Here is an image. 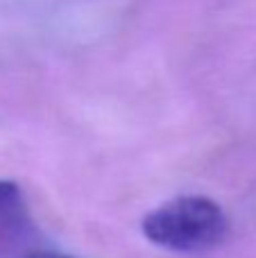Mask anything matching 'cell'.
Returning <instances> with one entry per match:
<instances>
[{"mask_svg":"<svg viewBox=\"0 0 256 258\" xmlns=\"http://www.w3.org/2000/svg\"><path fill=\"white\" fill-rule=\"evenodd\" d=\"M152 245L177 254H202L225 240L229 220L220 204L202 195H179L152 209L141 222Z\"/></svg>","mask_w":256,"mask_h":258,"instance_id":"1","label":"cell"},{"mask_svg":"<svg viewBox=\"0 0 256 258\" xmlns=\"http://www.w3.org/2000/svg\"><path fill=\"white\" fill-rule=\"evenodd\" d=\"M23 209V192L14 181L0 179V218L16 215Z\"/></svg>","mask_w":256,"mask_h":258,"instance_id":"2","label":"cell"},{"mask_svg":"<svg viewBox=\"0 0 256 258\" xmlns=\"http://www.w3.org/2000/svg\"><path fill=\"white\" fill-rule=\"evenodd\" d=\"M23 258H73V256H63V254H57V251H32V254Z\"/></svg>","mask_w":256,"mask_h":258,"instance_id":"3","label":"cell"}]
</instances>
